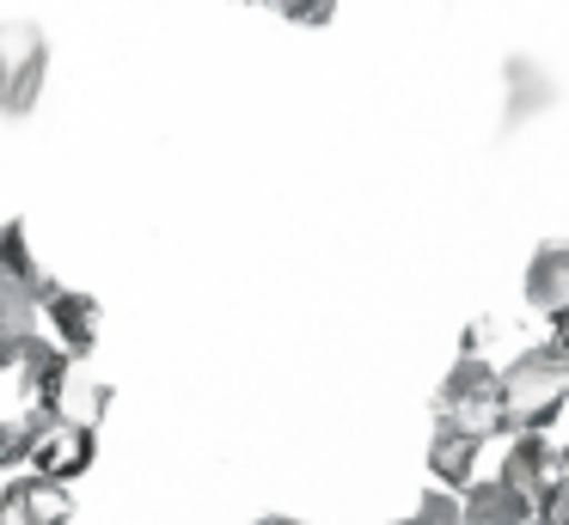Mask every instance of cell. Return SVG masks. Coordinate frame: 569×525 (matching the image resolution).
Segmentation results:
<instances>
[{"label":"cell","mask_w":569,"mask_h":525,"mask_svg":"<svg viewBox=\"0 0 569 525\" xmlns=\"http://www.w3.org/2000/svg\"><path fill=\"white\" fill-rule=\"evenodd\" d=\"M496 397H502V427H515V434L539 427L545 434L569 403V354L557 342H539V349L515 354L496 373Z\"/></svg>","instance_id":"obj_1"},{"label":"cell","mask_w":569,"mask_h":525,"mask_svg":"<svg viewBox=\"0 0 569 525\" xmlns=\"http://www.w3.org/2000/svg\"><path fill=\"white\" fill-rule=\"evenodd\" d=\"M26 422H31L26 464H31L38 476L74 483V476L92 471V458H99V422H87V415H68V410H43V403H26Z\"/></svg>","instance_id":"obj_2"},{"label":"cell","mask_w":569,"mask_h":525,"mask_svg":"<svg viewBox=\"0 0 569 525\" xmlns=\"http://www.w3.org/2000/svg\"><path fill=\"white\" fill-rule=\"evenodd\" d=\"M435 427H459L471 440L502 434V397H496V366L478 349H466L453 361V373L435 391Z\"/></svg>","instance_id":"obj_3"},{"label":"cell","mask_w":569,"mask_h":525,"mask_svg":"<svg viewBox=\"0 0 569 525\" xmlns=\"http://www.w3.org/2000/svg\"><path fill=\"white\" fill-rule=\"evenodd\" d=\"M50 80V43L31 19H0V117L19 122L38 110Z\"/></svg>","instance_id":"obj_4"},{"label":"cell","mask_w":569,"mask_h":525,"mask_svg":"<svg viewBox=\"0 0 569 525\" xmlns=\"http://www.w3.org/2000/svg\"><path fill=\"white\" fill-rule=\"evenodd\" d=\"M38 317H50L56 349H62L68 361H92V354H99L104 305L92 300V293H80V287H50V293H43V305H38Z\"/></svg>","instance_id":"obj_5"},{"label":"cell","mask_w":569,"mask_h":525,"mask_svg":"<svg viewBox=\"0 0 569 525\" xmlns=\"http://www.w3.org/2000/svg\"><path fill=\"white\" fill-rule=\"evenodd\" d=\"M68 354L56 349V342H43L38 330H7L0 336V373H13L19 385H26V403H43L56 385L68 378Z\"/></svg>","instance_id":"obj_6"},{"label":"cell","mask_w":569,"mask_h":525,"mask_svg":"<svg viewBox=\"0 0 569 525\" xmlns=\"http://www.w3.org/2000/svg\"><path fill=\"white\" fill-rule=\"evenodd\" d=\"M74 513L68 501V483L56 476H13V483H0V525H62Z\"/></svg>","instance_id":"obj_7"},{"label":"cell","mask_w":569,"mask_h":525,"mask_svg":"<svg viewBox=\"0 0 569 525\" xmlns=\"http://www.w3.org/2000/svg\"><path fill=\"white\" fill-rule=\"evenodd\" d=\"M557 471H563V458H557V446L539 434V427H532V434H515V446H508V458H502V483L527 501V513H532V501L551 488Z\"/></svg>","instance_id":"obj_8"},{"label":"cell","mask_w":569,"mask_h":525,"mask_svg":"<svg viewBox=\"0 0 569 525\" xmlns=\"http://www.w3.org/2000/svg\"><path fill=\"white\" fill-rule=\"evenodd\" d=\"M527 305L532 312H563L569 305V239H545L527 263Z\"/></svg>","instance_id":"obj_9"},{"label":"cell","mask_w":569,"mask_h":525,"mask_svg":"<svg viewBox=\"0 0 569 525\" xmlns=\"http://www.w3.org/2000/svg\"><path fill=\"white\" fill-rule=\"evenodd\" d=\"M459 513H466V525H527V501H520L502 476H490V483L471 476V483L459 488Z\"/></svg>","instance_id":"obj_10"},{"label":"cell","mask_w":569,"mask_h":525,"mask_svg":"<svg viewBox=\"0 0 569 525\" xmlns=\"http://www.w3.org/2000/svg\"><path fill=\"white\" fill-rule=\"evenodd\" d=\"M0 269H7V275H13L19 287L31 293V300H43V293L56 287L50 269H43V263H38V251H31L26 220H7V226H0Z\"/></svg>","instance_id":"obj_11"},{"label":"cell","mask_w":569,"mask_h":525,"mask_svg":"<svg viewBox=\"0 0 569 525\" xmlns=\"http://www.w3.org/2000/svg\"><path fill=\"white\" fill-rule=\"evenodd\" d=\"M429 471L441 488H466L471 476H478V440L459 434V427H435V446H429Z\"/></svg>","instance_id":"obj_12"},{"label":"cell","mask_w":569,"mask_h":525,"mask_svg":"<svg viewBox=\"0 0 569 525\" xmlns=\"http://www.w3.org/2000/svg\"><path fill=\"white\" fill-rule=\"evenodd\" d=\"M502 80H508V92H515V98H508V122H527L539 104H551V98H557V85L545 80V73L532 68L527 55H515V61H508V68H502Z\"/></svg>","instance_id":"obj_13"},{"label":"cell","mask_w":569,"mask_h":525,"mask_svg":"<svg viewBox=\"0 0 569 525\" xmlns=\"http://www.w3.org/2000/svg\"><path fill=\"white\" fill-rule=\"evenodd\" d=\"M38 305L43 300H31V293L0 269V336H7V330H38Z\"/></svg>","instance_id":"obj_14"},{"label":"cell","mask_w":569,"mask_h":525,"mask_svg":"<svg viewBox=\"0 0 569 525\" xmlns=\"http://www.w3.org/2000/svg\"><path fill=\"white\" fill-rule=\"evenodd\" d=\"M392 525H466V513H459V495L429 488V495H422L417 507L405 513V519H392Z\"/></svg>","instance_id":"obj_15"},{"label":"cell","mask_w":569,"mask_h":525,"mask_svg":"<svg viewBox=\"0 0 569 525\" xmlns=\"http://www.w3.org/2000/svg\"><path fill=\"white\" fill-rule=\"evenodd\" d=\"M251 7H270L276 19L307 24V31H319V24H331V19H337V0H251Z\"/></svg>","instance_id":"obj_16"},{"label":"cell","mask_w":569,"mask_h":525,"mask_svg":"<svg viewBox=\"0 0 569 525\" xmlns=\"http://www.w3.org/2000/svg\"><path fill=\"white\" fill-rule=\"evenodd\" d=\"M26 440H31V422H26V410L0 422V471H13V464H26Z\"/></svg>","instance_id":"obj_17"},{"label":"cell","mask_w":569,"mask_h":525,"mask_svg":"<svg viewBox=\"0 0 569 525\" xmlns=\"http://www.w3.org/2000/svg\"><path fill=\"white\" fill-rule=\"evenodd\" d=\"M551 342L569 354V305H563V312H551Z\"/></svg>","instance_id":"obj_18"},{"label":"cell","mask_w":569,"mask_h":525,"mask_svg":"<svg viewBox=\"0 0 569 525\" xmlns=\"http://www.w3.org/2000/svg\"><path fill=\"white\" fill-rule=\"evenodd\" d=\"M251 525H300V519H288V513H263V519H251Z\"/></svg>","instance_id":"obj_19"},{"label":"cell","mask_w":569,"mask_h":525,"mask_svg":"<svg viewBox=\"0 0 569 525\" xmlns=\"http://www.w3.org/2000/svg\"><path fill=\"white\" fill-rule=\"evenodd\" d=\"M62 525H80V519H74V513H68V519H62Z\"/></svg>","instance_id":"obj_20"},{"label":"cell","mask_w":569,"mask_h":525,"mask_svg":"<svg viewBox=\"0 0 569 525\" xmlns=\"http://www.w3.org/2000/svg\"><path fill=\"white\" fill-rule=\"evenodd\" d=\"M557 458H563V464H569V446H563V452H557Z\"/></svg>","instance_id":"obj_21"}]
</instances>
